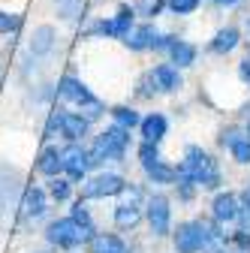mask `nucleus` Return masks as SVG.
Here are the masks:
<instances>
[{"label": "nucleus", "instance_id": "nucleus-1", "mask_svg": "<svg viewBox=\"0 0 250 253\" xmlns=\"http://www.w3.org/2000/svg\"><path fill=\"white\" fill-rule=\"evenodd\" d=\"M175 172H178L175 181H193L196 187H205V190H220V184H223L217 160L199 145H190L184 151V160L175 166Z\"/></svg>", "mask_w": 250, "mask_h": 253}, {"label": "nucleus", "instance_id": "nucleus-2", "mask_svg": "<svg viewBox=\"0 0 250 253\" xmlns=\"http://www.w3.org/2000/svg\"><path fill=\"white\" fill-rule=\"evenodd\" d=\"M127 148H130V130H127V126L112 124V126H106V130L97 136V142L87 148V163H90V169L100 166V163H106V160L124 163Z\"/></svg>", "mask_w": 250, "mask_h": 253}, {"label": "nucleus", "instance_id": "nucleus-3", "mask_svg": "<svg viewBox=\"0 0 250 253\" xmlns=\"http://www.w3.org/2000/svg\"><path fill=\"white\" fill-rule=\"evenodd\" d=\"M45 238H48L54 247L76 250L79 244H84V241H90V238H93V229H84L82 223H76L73 217H60V220H51V223H48Z\"/></svg>", "mask_w": 250, "mask_h": 253}, {"label": "nucleus", "instance_id": "nucleus-4", "mask_svg": "<svg viewBox=\"0 0 250 253\" xmlns=\"http://www.w3.org/2000/svg\"><path fill=\"white\" fill-rule=\"evenodd\" d=\"M172 244L175 253H199L214 241L205 220H184V223H178V229H172Z\"/></svg>", "mask_w": 250, "mask_h": 253}, {"label": "nucleus", "instance_id": "nucleus-5", "mask_svg": "<svg viewBox=\"0 0 250 253\" xmlns=\"http://www.w3.org/2000/svg\"><path fill=\"white\" fill-rule=\"evenodd\" d=\"M145 217L151 223V232L157 238H166L172 235V208H169V196L163 193H154L145 205Z\"/></svg>", "mask_w": 250, "mask_h": 253}, {"label": "nucleus", "instance_id": "nucleus-6", "mask_svg": "<svg viewBox=\"0 0 250 253\" xmlns=\"http://www.w3.org/2000/svg\"><path fill=\"white\" fill-rule=\"evenodd\" d=\"M82 196L84 199H106V196H118L127 190V181H124L121 175L115 172H100V175H93L87 181H82Z\"/></svg>", "mask_w": 250, "mask_h": 253}, {"label": "nucleus", "instance_id": "nucleus-7", "mask_svg": "<svg viewBox=\"0 0 250 253\" xmlns=\"http://www.w3.org/2000/svg\"><path fill=\"white\" fill-rule=\"evenodd\" d=\"M133 18H136V9L121 6L115 18L100 21L97 27H93V34H103V37H112V40H127V34L133 30Z\"/></svg>", "mask_w": 250, "mask_h": 253}, {"label": "nucleus", "instance_id": "nucleus-8", "mask_svg": "<svg viewBox=\"0 0 250 253\" xmlns=\"http://www.w3.org/2000/svg\"><path fill=\"white\" fill-rule=\"evenodd\" d=\"M60 157H64V172H67V178H70V181H84V175H87V169H90L87 151H84L79 142H73L70 148L60 151Z\"/></svg>", "mask_w": 250, "mask_h": 253}, {"label": "nucleus", "instance_id": "nucleus-9", "mask_svg": "<svg viewBox=\"0 0 250 253\" xmlns=\"http://www.w3.org/2000/svg\"><path fill=\"white\" fill-rule=\"evenodd\" d=\"M57 124H60V133L70 142H82L90 130V121L82 112H67V109H57Z\"/></svg>", "mask_w": 250, "mask_h": 253}, {"label": "nucleus", "instance_id": "nucleus-10", "mask_svg": "<svg viewBox=\"0 0 250 253\" xmlns=\"http://www.w3.org/2000/svg\"><path fill=\"white\" fill-rule=\"evenodd\" d=\"M211 214H214L217 223H235L238 214H241V199L235 193H229V190L226 193H217L214 205H211Z\"/></svg>", "mask_w": 250, "mask_h": 253}, {"label": "nucleus", "instance_id": "nucleus-11", "mask_svg": "<svg viewBox=\"0 0 250 253\" xmlns=\"http://www.w3.org/2000/svg\"><path fill=\"white\" fill-rule=\"evenodd\" d=\"M45 208H48V196H45V190L30 184V187L24 190V196H21V217H24V220H37V217H42V214H45Z\"/></svg>", "mask_w": 250, "mask_h": 253}, {"label": "nucleus", "instance_id": "nucleus-12", "mask_svg": "<svg viewBox=\"0 0 250 253\" xmlns=\"http://www.w3.org/2000/svg\"><path fill=\"white\" fill-rule=\"evenodd\" d=\"M139 220H142V202H139V190H133L130 199L115 208V226L118 229H133Z\"/></svg>", "mask_w": 250, "mask_h": 253}, {"label": "nucleus", "instance_id": "nucleus-13", "mask_svg": "<svg viewBox=\"0 0 250 253\" xmlns=\"http://www.w3.org/2000/svg\"><path fill=\"white\" fill-rule=\"evenodd\" d=\"M57 93H60L64 100L76 103L79 109H82V106H87L90 100H97V97H93V93L87 90V84H84V82H79V79H73V76L60 79V84H57Z\"/></svg>", "mask_w": 250, "mask_h": 253}, {"label": "nucleus", "instance_id": "nucleus-14", "mask_svg": "<svg viewBox=\"0 0 250 253\" xmlns=\"http://www.w3.org/2000/svg\"><path fill=\"white\" fill-rule=\"evenodd\" d=\"M139 130H142V142H157V145H160V142H163V136L169 133V121H166V115L154 112V115L142 118Z\"/></svg>", "mask_w": 250, "mask_h": 253}, {"label": "nucleus", "instance_id": "nucleus-15", "mask_svg": "<svg viewBox=\"0 0 250 253\" xmlns=\"http://www.w3.org/2000/svg\"><path fill=\"white\" fill-rule=\"evenodd\" d=\"M151 79H154V84H157V90H163V93H172V90L181 87V73H178V67H172V63H160V67H154Z\"/></svg>", "mask_w": 250, "mask_h": 253}, {"label": "nucleus", "instance_id": "nucleus-16", "mask_svg": "<svg viewBox=\"0 0 250 253\" xmlns=\"http://www.w3.org/2000/svg\"><path fill=\"white\" fill-rule=\"evenodd\" d=\"M142 169H145V175L154 181V184H175V178H178V172H175V166H169L163 157H154V160H145L142 163Z\"/></svg>", "mask_w": 250, "mask_h": 253}, {"label": "nucleus", "instance_id": "nucleus-17", "mask_svg": "<svg viewBox=\"0 0 250 253\" xmlns=\"http://www.w3.org/2000/svg\"><path fill=\"white\" fill-rule=\"evenodd\" d=\"M37 169H40L42 175H48V178H57V172H64V157H60V151H57L54 145H48V148L40 151Z\"/></svg>", "mask_w": 250, "mask_h": 253}, {"label": "nucleus", "instance_id": "nucleus-18", "mask_svg": "<svg viewBox=\"0 0 250 253\" xmlns=\"http://www.w3.org/2000/svg\"><path fill=\"white\" fill-rule=\"evenodd\" d=\"M154 40H157L154 24H142V27H133L124 42H127V48H133V51H145V48H154Z\"/></svg>", "mask_w": 250, "mask_h": 253}, {"label": "nucleus", "instance_id": "nucleus-19", "mask_svg": "<svg viewBox=\"0 0 250 253\" xmlns=\"http://www.w3.org/2000/svg\"><path fill=\"white\" fill-rule=\"evenodd\" d=\"M54 27L51 24H40L37 30H34V37H30V54H37V57H42V54H48L51 48H54Z\"/></svg>", "mask_w": 250, "mask_h": 253}, {"label": "nucleus", "instance_id": "nucleus-20", "mask_svg": "<svg viewBox=\"0 0 250 253\" xmlns=\"http://www.w3.org/2000/svg\"><path fill=\"white\" fill-rule=\"evenodd\" d=\"M87 244H90V253H130V247L124 244V238H118V235H112V232L93 235Z\"/></svg>", "mask_w": 250, "mask_h": 253}, {"label": "nucleus", "instance_id": "nucleus-21", "mask_svg": "<svg viewBox=\"0 0 250 253\" xmlns=\"http://www.w3.org/2000/svg\"><path fill=\"white\" fill-rule=\"evenodd\" d=\"M169 57H172V63H175L178 70L181 67H193V63H196V45L184 42V40H175L169 45Z\"/></svg>", "mask_w": 250, "mask_h": 253}, {"label": "nucleus", "instance_id": "nucleus-22", "mask_svg": "<svg viewBox=\"0 0 250 253\" xmlns=\"http://www.w3.org/2000/svg\"><path fill=\"white\" fill-rule=\"evenodd\" d=\"M235 45H238V30L235 27H223V30H217V34H214V40H211L208 48L214 54H229Z\"/></svg>", "mask_w": 250, "mask_h": 253}, {"label": "nucleus", "instance_id": "nucleus-23", "mask_svg": "<svg viewBox=\"0 0 250 253\" xmlns=\"http://www.w3.org/2000/svg\"><path fill=\"white\" fill-rule=\"evenodd\" d=\"M112 121H115L118 126H127V130H133V126H139V124H142L139 112H136V109H130V106H115V109H112Z\"/></svg>", "mask_w": 250, "mask_h": 253}, {"label": "nucleus", "instance_id": "nucleus-24", "mask_svg": "<svg viewBox=\"0 0 250 253\" xmlns=\"http://www.w3.org/2000/svg\"><path fill=\"white\" fill-rule=\"evenodd\" d=\"M70 193H73V181H70V178H51V181H48V196H51L54 202H67Z\"/></svg>", "mask_w": 250, "mask_h": 253}, {"label": "nucleus", "instance_id": "nucleus-25", "mask_svg": "<svg viewBox=\"0 0 250 253\" xmlns=\"http://www.w3.org/2000/svg\"><path fill=\"white\" fill-rule=\"evenodd\" d=\"M166 6V0H136V15H145V18H157Z\"/></svg>", "mask_w": 250, "mask_h": 253}, {"label": "nucleus", "instance_id": "nucleus-26", "mask_svg": "<svg viewBox=\"0 0 250 253\" xmlns=\"http://www.w3.org/2000/svg\"><path fill=\"white\" fill-rule=\"evenodd\" d=\"M70 217L76 220V223H82L84 229H93V220H90V211L84 208V202H82V199H76V202H73V208H70Z\"/></svg>", "mask_w": 250, "mask_h": 253}, {"label": "nucleus", "instance_id": "nucleus-27", "mask_svg": "<svg viewBox=\"0 0 250 253\" xmlns=\"http://www.w3.org/2000/svg\"><path fill=\"white\" fill-rule=\"evenodd\" d=\"M229 151H232V160H235V163H241V166L250 163V139H247V136H241Z\"/></svg>", "mask_w": 250, "mask_h": 253}, {"label": "nucleus", "instance_id": "nucleus-28", "mask_svg": "<svg viewBox=\"0 0 250 253\" xmlns=\"http://www.w3.org/2000/svg\"><path fill=\"white\" fill-rule=\"evenodd\" d=\"M166 6L175 12V15H193L199 9V0H166Z\"/></svg>", "mask_w": 250, "mask_h": 253}, {"label": "nucleus", "instance_id": "nucleus-29", "mask_svg": "<svg viewBox=\"0 0 250 253\" xmlns=\"http://www.w3.org/2000/svg\"><path fill=\"white\" fill-rule=\"evenodd\" d=\"M18 27H21V15L0 9V34H18Z\"/></svg>", "mask_w": 250, "mask_h": 253}, {"label": "nucleus", "instance_id": "nucleus-30", "mask_svg": "<svg viewBox=\"0 0 250 253\" xmlns=\"http://www.w3.org/2000/svg\"><path fill=\"white\" fill-rule=\"evenodd\" d=\"M103 112H106V109H103V103H100V100H90L87 106H82V115H84L87 121H97V118H103Z\"/></svg>", "mask_w": 250, "mask_h": 253}, {"label": "nucleus", "instance_id": "nucleus-31", "mask_svg": "<svg viewBox=\"0 0 250 253\" xmlns=\"http://www.w3.org/2000/svg\"><path fill=\"white\" fill-rule=\"evenodd\" d=\"M238 139H241V130H235V126H226V130L220 133V145L223 148H232Z\"/></svg>", "mask_w": 250, "mask_h": 253}, {"label": "nucleus", "instance_id": "nucleus-32", "mask_svg": "<svg viewBox=\"0 0 250 253\" xmlns=\"http://www.w3.org/2000/svg\"><path fill=\"white\" fill-rule=\"evenodd\" d=\"M57 9H60L64 18H73L79 12V0H57Z\"/></svg>", "mask_w": 250, "mask_h": 253}, {"label": "nucleus", "instance_id": "nucleus-33", "mask_svg": "<svg viewBox=\"0 0 250 253\" xmlns=\"http://www.w3.org/2000/svg\"><path fill=\"white\" fill-rule=\"evenodd\" d=\"M238 199H241V214H238V217L244 220V223H250V184L244 187V193H241Z\"/></svg>", "mask_w": 250, "mask_h": 253}, {"label": "nucleus", "instance_id": "nucleus-34", "mask_svg": "<svg viewBox=\"0 0 250 253\" xmlns=\"http://www.w3.org/2000/svg\"><path fill=\"white\" fill-rule=\"evenodd\" d=\"M235 244H238V247H244V250H250V235H247L244 229H241V232H235Z\"/></svg>", "mask_w": 250, "mask_h": 253}, {"label": "nucleus", "instance_id": "nucleus-35", "mask_svg": "<svg viewBox=\"0 0 250 253\" xmlns=\"http://www.w3.org/2000/svg\"><path fill=\"white\" fill-rule=\"evenodd\" d=\"M238 76H241V79L250 84V57H247V60H241V67H238Z\"/></svg>", "mask_w": 250, "mask_h": 253}, {"label": "nucleus", "instance_id": "nucleus-36", "mask_svg": "<svg viewBox=\"0 0 250 253\" xmlns=\"http://www.w3.org/2000/svg\"><path fill=\"white\" fill-rule=\"evenodd\" d=\"M211 3H217V6H235L238 0H211Z\"/></svg>", "mask_w": 250, "mask_h": 253}, {"label": "nucleus", "instance_id": "nucleus-37", "mask_svg": "<svg viewBox=\"0 0 250 253\" xmlns=\"http://www.w3.org/2000/svg\"><path fill=\"white\" fill-rule=\"evenodd\" d=\"M3 208H6V196H3V190H0V217H3Z\"/></svg>", "mask_w": 250, "mask_h": 253}, {"label": "nucleus", "instance_id": "nucleus-38", "mask_svg": "<svg viewBox=\"0 0 250 253\" xmlns=\"http://www.w3.org/2000/svg\"><path fill=\"white\" fill-rule=\"evenodd\" d=\"M211 253H235V250H211Z\"/></svg>", "mask_w": 250, "mask_h": 253}, {"label": "nucleus", "instance_id": "nucleus-39", "mask_svg": "<svg viewBox=\"0 0 250 253\" xmlns=\"http://www.w3.org/2000/svg\"><path fill=\"white\" fill-rule=\"evenodd\" d=\"M0 87H3V70H0Z\"/></svg>", "mask_w": 250, "mask_h": 253}, {"label": "nucleus", "instance_id": "nucleus-40", "mask_svg": "<svg viewBox=\"0 0 250 253\" xmlns=\"http://www.w3.org/2000/svg\"><path fill=\"white\" fill-rule=\"evenodd\" d=\"M244 112H247V115H250V103H247V106H244Z\"/></svg>", "mask_w": 250, "mask_h": 253}, {"label": "nucleus", "instance_id": "nucleus-41", "mask_svg": "<svg viewBox=\"0 0 250 253\" xmlns=\"http://www.w3.org/2000/svg\"><path fill=\"white\" fill-rule=\"evenodd\" d=\"M247 139H250V124H247Z\"/></svg>", "mask_w": 250, "mask_h": 253}, {"label": "nucleus", "instance_id": "nucleus-42", "mask_svg": "<svg viewBox=\"0 0 250 253\" xmlns=\"http://www.w3.org/2000/svg\"><path fill=\"white\" fill-rule=\"evenodd\" d=\"M247 24H250V21H247Z\"/></svg>", "mask_w": 250, "mask_h": 253}]
</instances>
